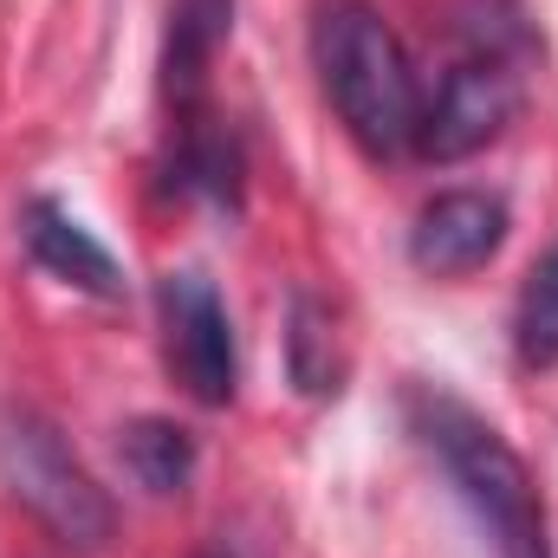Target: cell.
<instances>
[{
    "instance_id": "cell-1",
    "label": "cell",
    "mask_w": 558,
    "mask_h": 558,
    "mask_svg": "<svg viewBox=\"0 0 558 558\" xmlns=\"http://www.w3.org/2000/svg\"><path fill=\"white\" fill-rule=\"evenodd\" d=\"M403 410H410V428L422 435V448L441 461V474L468 500V513H474V526L487 533L494 553L500 558H553L539 481H533V468L520 461V448L494 422L481 416V410H468L461 397L435 390V384H416L403 397Z\"/></svg>"
},
{
    "instance_id": "cell-2",
    "label": "cell",
    "mask_w": 558,
    "mask_h": 558,
    "mask_svg": "<svg viewBox=\"0 0 558 558\" xmlns=\"http://www.w3.org/2000/svg\"><path fill=\"white\" fill-rule=\"evenodd\" d=\"M312 59L338 124L357 137L364 156H403L422 124V92L403 39L364 0H325L312 20Z\"/></svg>"
},
{
    "instance_id": "cell-3",
    "label": "cell",
    "mask_w": 558,
    "mask_h": 558,
    "mask_svg": "<svg viewBox=\"0 0 558 558\" xmlns=\"http://www.w3.org/2000/svg\"><path fill=\"white\" fill-rule=\"evenodd\" d=\"M0 487L72 553H98L118 533L111 494L78 468L65 435L39 410H20V403L0 410Z\"/></svg>"
},
{
    "instance_id": "cell-4",
    "label": "cell",
    "mask_w": 558,
    "mask_h": 558,
    "mask_svg": "<svg viewBox=\"0 0 558 558\" xmlns=\"http://www.w3.org/2000/svg\"><path fill=\"white\" fill-rule=\"evenodd\" d=\"M156 312H162V357L175 371V384L221 410L234 397V325L228 305L215 299V286L202 274H169L156 286Z\"/></svg>"
},
{
    "instance_id": "cell-5",
    "label": "cell",
    "mask_w": 558,
    "mask_h": 558,
    "mask_svg": "<svg viewBox=\"0 0 558 558\" xmlns=\"http://www.w3.org/2000/svg\"><path fill=\"white\" fill-rule=\"evenodd\" d=\"M513 111H520V78L494 52L487 59H461L435 85V98L422 105L416 149L435 156V162H461V156H474V149H487L500 137L513 124Z\"/></svg>"
},
{
    "instance_id": "cell-6",
    "label": "cell",
    "mask_w": 558,
    "mask_h": 558,
    "mask_svg": "<svg viewBox=\"0 0 558 558\" xmlns=\"http://www.w3.org/2000/svg\"><path fill=\"white\" fill-rule=\"evenodd\" d=\"M507 241V202L487 189H448L435 195L410 228V260L428 279H461L481 274Z\"/></svg>"
},
{
    "instance_id": "cell-7",
    "label": "cell",
    "mask_w": 558,
    "mask_h": 558,
    "mask_svg": "<svg viewBox=\"0 0 558 558\" xmlns=\"http://www.w3.org/2000/svg\"><path fill=\"white\" fill-rule=\"evenodd\" d=\"M20 234H26V247H33V260L46 267L52 279H65V286H85V292H98V299H118L124 292V274H118V260L92 241V228H78L59 202H26V215H20Z\"/></svg>"
},
{
    "instance_id": "cell-8",
    "label": "cell",
    "mask_w": 558,
    "mask_h": 558,
    "mask_svg": "<svg viewBox=\"0 0 558 558\" xmlns=\"http://www.w3.org/2000/svg\"><path fill=\"white\" fill-rule=\"evenodd\" d=\"M234 33V0H175L169 7V46H162V92L189 118L208 78L215 46Z\"/></svg>"
},
{
    "instance_id": "cell-9",
    "label": "cell",
    "mask_w": 558,
    "mask_h": 558,
    "mask_svg": "<svg viewBox=\"0 0 558 558\" xmlns=\"http://www.w3.org/2000/svg\"><path fill=\"white\" fill-rule=\"evenodd\" d=\"M286 357H292V384L305 397H338L344 390V338L325 299L299 292L292 299V331H286Z\"/></svg>"
},
{
    "instance_id": "cell-10",
    "label": "cell",
    "mask_w": 558,
    "mask_h": 558,
    "mask_svg": "<svg viewBox=\"0 0 558 558\" xmlns=\"http://www.w3.org/2000/svg\"><path fill=\"white\" fill-rule=\"evenodd\" d=\"M118 454H124V468H131V481L149 487V494H182L189 487V474H195V441H189V428H175V422L162 416H143L124 428V441H118Z\"/></svg>"
},
{
    "instance_id": "cell-11",
    "label": "cell",
    "mask_w": 558,
    "mask_h": 558,
    "mask_svg": "<svg viewBox=\"0 0 558 558\" xmlns=\"http://www.w3.org/2000/svg\"><path fill=\"white\" fill-rule=\"evenodd\" d=\"M513 351L526 371H553L558 364V247L526 274L520 312H513Z\"/></svg>"
}]
</instances>
